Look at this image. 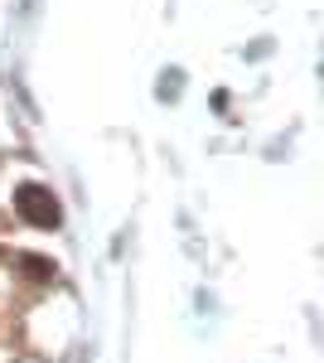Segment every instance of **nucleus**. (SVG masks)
<instances>
[{
	"instance_id": "f03ea898",
	"label": "nucleus",
	"mask_w": 324,
	"mask_h": 363,
	"mask_svg": "<svg viewBox=\"0 0 324 363\" xmlns=\"http://www.w3.org/2000/svg\"><path fill=\"white\" fill-rule=\"evenodd\" d=\"M20 272H25L29 281H54V262H49V257H34V252H25V257H20Z\"/></svg>"
},
{
	"instance_id": "f257e3e1",
	"label": "nucleus",
	"mask_w": 324,
	"mask_h": 363,
	"mask_svg": "<svg viewBox=\"0 0 324 363\" xmlns=\"http://www.w3.org/2000/svg\"><path fill=\"white\" fill-rule=\"evenodd\" d=\"M15 208H20V218L34 228H58L63 218V208H58V199L44 189V184H20L15 189Z\"/></svg>"
}]
</instances>
